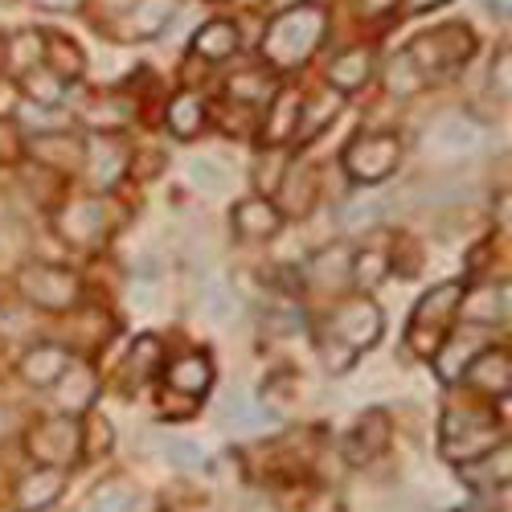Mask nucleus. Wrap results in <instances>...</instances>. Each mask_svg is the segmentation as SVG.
<instances>
[{"label": "nucleus", "mask_w": 512, "mask_h": 512, "mask_svg": "<svg viewBox=\"0 0 512 512\" xmlns=\"http://www.w3.org/2000/svg\"><path fill=\"white\" fill-rule=\"evenodd\" d=\"M320 37H324V13L312 5H295L271 21V29L263 37V54L271 66L291 70V66H304L312 58Z\"/></svg>", "instance_id": "f257e3e1"}, {"label": "nucleus", "mask_w": 512, "mask_h": 512, "mask_svg": "<svg viewBox=\"0 0 512 512\" xmlns=\"http://www.w3.org/2000/svg\"><path fill=\"white\" fill-rule=\"evenodd\" d=\"M459 283H443L435 291H426L418 308H414V320H410V349L431 357L439 349V340L447 332V320L459 312Z\"/></svg>", "instance_id": "f03ea898"}, {"label": "nucleus", "mask_w": 512, "mask_h": 512, "mask_svg": "<svg viewBox=\"0 0 512 512\" xmlns=\"http://www.w3.org/2000/svg\"><path fill=\"white\" fill-rule=\"evenodd\" d=\"M500 439L496 418L484 410H451L443 418V455L447 459H480Z\"/></svg>", "instance_id": "7ed1b4c3"}, {"label": "nucleus", "mask_w": 512, "mask_h": 512, "mask_svg": "<svg viewBox=\"0 0 512 512\" xmlns=\"http://www.w3.org/2000/svg\"><path fill=\"white\" fill-rule=\"evenodd\" d=\"M467 54H472V33L463 25H443L431 37H418L406 58L418 74H443V70L459 66Z\"/></svg>", "instance_id": "20e7f679"}, {"label": "nucleus", "mask_w": 512, "mask_h": 512, "mask_svg": "<svg viewBox=\"0 0 512 512\" xmlns=\"http://www.w3.org/2000/svg\"><path fill=\"white\" fill-rule=\"evenodd\" d=\"M17 283H21V291L29 295L33 304L54 308V312H62V308H70L78 300V279L66 267H54V263H29V267H21Z\"/></svg>", "instance_id": "39448f33"}, {"label": "nucleus", "mask_w": 512, "mask_h": 512, "mask_svg": "<svg viewBox=\"0 0 512 512\" xmlns=\"http://www.w3.org/2000/svg\"><path fill=\"white\" fill-rule=\"evenodd\" d=\"M328 332L340 340V345H345V353L369 349L373 340L381 336V312H377V304H369V300H345V304L332 312Z\"/></svg>", "instance_id": "423d86ee"}, {"label": "nucleus", "mask_w": 512, "mask_h": 512, "mask_svg": "<svg viewBox=\"0 0 512 512\" xmlns=\"http://www.w3.org/2000/svg\"><path fill=\"white\" fill-rule=\"evenodd\" d=\"M398 156H402L398 136H357L345 152V164L357 181H381L398 168Z\"/></svg>", "instance_id": "0eeeda50"}, {"label": "nucleus", "mask_w": 512, "mask_h": 512, "mask_svg": "<svg viewBox=\"0 0 512 512\" xmlns=\"http://www.w3.org/2000/svg\"><path fill=\"white\" fill-rule=\"evenodd\" d=\"M82 447L78 439V426L70 418H50V422H41L37 431L29 435V451L46 463V467H62L74 459V451Z\"/></svg>", "instance_id": "6e6552de"}, {"label": "nucleus", "mask_w": 512, "mask_h": 512, "mask_svg": "<svg viewBox=\"0 0 512 512\" xmlns=\"http://www.w3.org/2000/svg\"><path fill=\"white\" fill-rule=\"evenodd\" d=\"M488 349V328H476L467 324L463 332H455L443 349H435V369L443 381H459L467 373V365H472L480 353Z\"/></svg>", "instance_id": "1a4fd4ad"}, {"label": "nucleus", "mask_w": 512, "mask_h": 512, "mask_svg": "<svg viewBox=\"0 0 512 512\" xmlns=\"http://www.w3.org/2000/svg\"><path fill=\"white\" fill-rule=\"evenodd\" d=\"M426 148H435L439 156H463L480 148V127L463 115H443L435 123V132L426 136Z\"/></svg>", "instance_id": "9d476101"}, {"label": "nucleus", "mask_w": 512, "mask_h": 512, "mask_svg": "<svg viewBox=\"0 0 512 512\" xmlns=\"http://www.w3.org/2000/svg\"><path fill=\"white\" fill-rule=\"evenodd\" d=\"M62 234L74 246H95L107 234V209H103V201H74L62 213Z\"/></svg>", "instance_id": "9b49d317"}, {"label": "nucleus", "mask_w": 512, "mask_h": 512, "mask_svg": "<svg viewBox=\"0 0 512 512\" xmlns=\"http://www.w3.org/2000/svg\"><path fill=\"white\" fill-rule=\"evenodd\" d=\"M300 115H304V99L295 91H279L271 111H267V127H263L267 144H283L287 136L300 132Z\"/></svg>", "instance_id": "f8f14e48"}, {"label": "nucleus", "mask_w": 512, "mask_h": 512, "mask_svg": "<svg viewBox=\"0 0 512 512\" xmlns=\"http://www.w3.org/2000/svg\"><path fill=\"white\" fill-rule=\"evenodd\" d=\"M62 484H66L62 467H37L33 476H25V480H21L17 500H21V508H25V512H37V508H46V504H54V500L62 496Z\"/></svg>", "instance_id": "ddd939ff"}, {"label": "nucleus", "mask_w": 512, "mask_h": 512, "mask_svg": "<svg viewBox=\"0 0 512 512\" xmlns=\"http://www.w3.org/2000/svg\"><path fill=\"white\" fill-rule=\"evenodd\" d=\"M66 365H70V353H66V349L41 345V349H33V353L21 361V373H25L29 386H54V381L66 373Z\"/></svg>", "instance_id": "4468645a"}, {"label": "nucleus", "mask_w": 512, "mask_h": 512, "mask_svg": "<svg viewBox=\"0 0 512 512\" xmlns=\"http://www.w3.org/2000/svg\"><path fill=\"white\" fill-rule=\"evenodd\" d=\"M279 209L267 201V197H250V201H242L238 209H234V226L246 234V238H267V234H275L279 230Z\"/></svg>", "instance_id": "2eb2a0df"}, {"label": "nucleus", "mask_w": 512, "mask_h": 512, "mask_svg": "<svg viewBox=\"0 0 512 512\" xmlns=\"http://www.w3.org/2000/svg\"><path fill=\"white\" fill-rule=\"evenodd\" d=\"M386 443H390V422H386V414L369 410V414L361 418V426L353 431V439H349V459H353V463L373 459Z\"/></svg>", "instance_id": "dca6fc26"}, {"label": "nucleus", "mask_w": 512, "mask_h": 512, "mask_svg": "<svg viewBox=\"0 0 512 512\" xmlns=\"http://www.w3.org/2000/svg\"><path fill=\"white\" fill-rule=\"evenodd\" d=\"M472 381L488 394H508L512 386V365H508V353H496V349H484L472 365H467Z\"/></svg>", "instance_id": "f3484780"}, {"label": "nucleus", "mask_w": 512, "mask_h": 512, "mask_svg": "<svg viewBox=\"0 0 512 512\" xmlns=\"http://www.w3.org/2000/svg\"><path fill=\"white\" fill-rule=\"evenodd\" d=\"M373 74V54L369 50H349V54H340L332 66H328V82L336 91H357L365 87V78Z\"/></svg>", "instance_id": "a211bd4d"}, {"label": "nucleus", "mask_w": 512, "mask_h": 512, "mask_svg": "<svg viewBox=\"0 0 512 512\" xmlns=\"http://www.w3.org/2000/svg\"><path fill=\"white\" fill-rule=\"evenodd\" d=\"M54 386H58V402L66 410H82L95 398V373L87 365H66V373L54 381Z\"/></svg>", "instance_id": "6ab92c4d"}, {"label": "nucleus", "mask_w": 512, "mask_h": 512, "mask_svg": "<svg viewBox=\"0 0 512 512\" xmlns=\"http://www.w3.org/2000/svg\"><path fill=\"white\" fill-rule=\"evenodd\" d=\"M386 218H390V201L381 193H365L340 209V226L345 230H369V226H381Z\"/></svg>", "instance_id": "aec40b11"}, {"label": "nucleus", "mask_w": 512, "mask_h": 512, "mask_svg": "<svg viewBox=\"0 0 512 512\" xmlns=\"http://www.w3.org/2000/svg\"><path fill=\"white\" fill-rule=\"evenodd\" d=\"M193 50H197L201 58H209V62H222V58H230V54L238 50V29H234L230 21H213V25H205V29L193 37Z\"/></svg>", "instance_id": "412c9836"}, {"label": "nucleus", "mask_w": 512, "mask_h": 512, "mask_svg": "<svg viewBox=\"0 0 512 512\" xmlns=\"http://www.w3.org/2000/svg\"><path fill=\"white\" fill-rule=\"evenodd\" d=\"M168 381H173V390L177 394H201V390H209V381H213V369H209V361L205 357H181V361H173L168 365Z\"/></svg>", "instance_id": "4be33fe9"}, {"label": "nucleus", "mask_w": 512, "mask_h": 512, "mask_svg": "<svg viewBox=\"0 0 512 512\" xmlns=\"http://www.w3.org/2000/svg\"><path fill=\"white\" fill-rule=\"evenodd\" d=\"M173 17H177L173 0H140V5L132 9V17H127V29H132L136 37H156L160 29H168Z\"/></svg>", "instance_id": "5701e85b"}, {"label": "nucleus", "mask_w": 512, "mask_h": 512, "mask_svg": "<svg viewBox=\"0 0 512 512\" xmlns=\"http://www.w3.org/2000/svg\"><path fill=\"white\" fill-rule=\"evenodd\" d=\"M91 152H95V164H91V181H95L99 189L115 185L119 168H123V148H119L111 136H95V140H91Z\"/></svg>", "instance_id": "b1692460"}, {"label": "nucleus", "mask_w": 512, "mask_h": 512, "mask_svg": "<svg viewBox=\"0 0 512 512\" xmlns=\"http://www.w3.org/2000/svg\"><path fill=\"white\" fill-rule=\"evenodd\" d=\"M463 320L476 328H492L496 320H504V291L480 287L472 300H463Z\"/></svg>", "instance_id": "393cba45"}, {"label": "nucleus", "mask_w": 512, "mask_h": 512, "mask_svg": "<svg viewBox=\"0 0 512 512\" xmlns=\"http://www.w3.org/2000/svg\"><path fill=\"white\" fill-rule=\"evenodd\" d=\"M33 156L37 160H46V164H78L82 160V144L74 136H62V132H46V136H37L33 140Z\"/></svg>", "instance_id": "a878e982"}, {"label": "nucleus", "mask_w": 512, "mask_h": 512, "mask_svg": "<svg viewBox=\"0 0 512 512\" xmlns=\"http://www.w3.org/2000/svg\"><path fill=\"white\" fill-rule=\"evenodd\" d=\"M308 275H312V283L316 287H324V291H336L340 283H349V259H345V250H324L320 259H312V267H308Z\"/></svg>", "instance_id": "bb28decb"}, {"label": "nucleus", "mask_w": 512, "mask_h": 512, "mask_svg": "<svg viewBox=\"0 0 512 512\" xmlns=\"http://www.w3.org/2000/svg\"><path fill=\"white\" fill-rule=\"evenodd\" d=\"M201 123H205V103L197 95H177L173 103H168V127H173L177 136L201 132Z\"/></svg>", "instance_id": "cd10ccee"}, {"label": "nucleus", "mask_w": 512, "mask_h": 512, "mask_svg": "<svg viewBox=\"0 0 512 512\" xmlns=\"http://www.w3.org/2000/svg\"><path fill=\"white\" fill-rule=\"evenodd\" d=\"M271 95V78L267 70H242L230 78V99H242V103H259Z\"/></svg>", "instance_id": "c85d7f7f"}, {"label": "nucleus", "mask_w": 512, "mask_h": 512, "mask_svg": "<svg viewBox=\"0 0 512 512\" xmlns=\"http://www.w3.org/2000/svg\"><path fill=\"white\" fill-rule=\"evenodd\" d=\"M189 181L201 189V193H226V185H230V173L218 164V160H193L189 164Z\"/></svg>", "instance_id": "c756f323"}, {"label": "nucleus", "mask_w": 512, "mask_h": 512, "mask_svg": "<svg viewBox=\"0 0 512 512\" xmlns=\"http://www.w3.org/2000/svg\"><path fill=\"white\" fill-rule=\"evenodd\" d=\"M201 308H205V316H209L213 324L234 320V291H230L226 283H209V287L201 291Z\"/></svg>", "instance_id": "7c9ffc66"}, {"label": "nucleus", "mask_w": 512, "mask_h": 512, "mask_svg": "<svg viewBox=\"0 0 512 512\" xmlns=\"http://www.w3.org/2000/svg\"><path fill=\"white\" fill-rule=\"evenodd\" d=\"M87 512H136V496H132V488H123V484H107V488L95 492Z\"/></svg>", "instance_id": "2f4dec72"}, {"label": "nucleus", "mask_w": 512, "mask_h": 512, "mask_svg": "<svg viewBox=\"0 0 512 512\" xmlns=\"http://www.w3.org/2000/svg\"><path fill=\"white\" fill-rule=\"evenodd\" d=\"M390 271V259L386 254H361V259L349 263V279H357L361 287H377Z\"/></svg>", "instance_id": "473e14b6"}, {"label": "nucleus", "mask_w": 512, "mask_h": 512, "mask_svg": "<svg viewBox=\"0 0 512 512\" xmlns=\"http://www.w3.org/2000/svg\"><path fill=\"white\" fill-rule=\"evenodd\" d=\"M41 50H46V41H41L37 33H17V37L9 41V58H13L17 70H33L37 58H41Z\"/></svg>", "instance_id": "72a5a7b5"}, {"label": "nucleus", "mask_w": 512, "mask_h": 512, "mask_svg": "<svg viewBox=\"0 0 512 512\" xmlns=\"http://www.w3.org/2000/svg\"><path fill=\"white\" fill-rule=\"evenodd\" d=\"M340 103H345V99H340V95H320L316 103H308L304 99V115H300V127H308V132H320V127L328 123V115H336L340 111Z\"/></svg>", "instance_id": "f704fd0d"}, {"label": "nucleus", "mask_w": 512, "mask_h": 512, "mask_svg": "<svg viewBox=\"0 0 512 512\" xmlns=\"http://www.w3.org/2000/svg\"><path fill=\"white\" fill-rule=\"evenodd\" d=\"M29 91H33V99L41 107H54L62 99V82L54 74H46V70H29Z\"/></svg>", "instance_id": "c9c22d12"}, {"label": "nucleus", "mask_w": 512, "mask_h": 512, "mask_svg": "<svg viewBox=\"0 0 512 512\" xmlns=\"http://www.w3.org/2000/svg\"><path fill=\"white\" fill-rule=\"evenodd\" d=\"M46 46H50V54H54V66H58V74H70V78H74V74L82 70V54H78V46H70L66 37H50Z\"/></svg>", "instance_id": "e433bc0d"}, {"label": "nucleus", "mask_w": 512, "mask_h": 512, "mask_svg": "<svg viewBox=\"0 0 512 512\" xmlns=\"http://www.w3.org/2000/svg\"><path fill=\"white\" fill-rule=\"evenodd\" d=\"M164 455L173 459L177 467H201V463H205L201 447H197V443H189V439H164Z\"/></svg>", "instance_id": "4c0bfd02"}, {"label": "nucleus", "mask_w": 512, "mask_h": 512, "mask_svg": "<svg viewBox=\"0 0 512 512\" xmlns=\"http://www.w3.org/2000/svg\"><path fill=\"white\" fill-rule=\"evenodd\" d=\"M156 357H160V340L140 336V340H136V349H132V373H136V377L152 373V369H156Z\"/></svg>", "instance_id": "58836bf2"}, {"label": "nucleus", "mask_w": 512, "mask_h": 512, "mask_svg": "<svg viewBox=\"0 0 512 512\" xmlns=\"http://www.w3.org/2000/svg\"><path fill=\"white\" fill-rule=\"evenodd\" d=\"M21 119L33 127V132H58L62 127V119H58V111H50V107H41V103H29V107H21Z\"/></svg>", "instance_id": "ea45409f"}, {"label": "nucleus", "mask_w": 512, "mask_h": 512, "mask_svg": "<svg viewBox=\"0 0 512 512\" xmlns=\"http://www.w3.org/2000/svg\"><path fill=\"white\" fill-rule=\"evenodd\" d=\"M115 443V431L107 418H91V431H87V455H103Z\"/></svg>", "instance_id": "a19ab883"}, {"label": "nucleus", "mask_w": 512, "mask_h": 512, "mask_svg": "<svg viewBox=\"0 0 512 512\" xmlns=\"http://www.w3.org/2000/svg\"><path fill=\"white\" fill-rule=\"evenodd\" d=\"M418 78H422V74L410 66V58H394V70H390V87H394V91H414Z\"/></svg>", "instance_id": "79ce46f5"}, {"label": "nucleus", "mask_w": 512, "mask_h": 512, "mask_svg": "<svg viewBox=\"0 0 512 512\" xmlns=\"http://www.w3.org/2000/svg\"><path fill=\"white\" fill-rule=\"evenodd\" d=\"M21 156V140H17V132L9 123H0V164H9V160H17Z\"/></svg>", "instance_id": "37998d69"}, {"label": "nucleus", "mask_w": 512, "mask_h": 512, "mask_svg": "<svg viewBox=\"0 0 512 512\" xmlns=\"http://www.w3.org/2000/svg\"><path fill=\"white\" fill-rule=\"evenodd\" d=\"M398 0H361V13L365 17H377V13H386V9H394Z\"/></svg>", "instance_id": "c03bdc74"}, {"label": "nucleus", "mask_w": 512, "mask_h": 512, "mask_svg": "<svg viewBox=\"0 0 512 512\" xmlns=\"http://www.w3.org/2000/svg\"><path fill=\"white\" fill-rule=\"evenodd\" d=\"M41 9H50V13H70V9H78L82 0H37Z\"/></svg>", "instance_id": "a18cd8bd"}, {"label": "nucleus", "mask_w": 512, "mask_h": 512, "mask_svg": "<svg viewBox=\"0 0 512 512\" xmlns=\"http://www.w3.org/2000/svg\"><path fill=\"white\" fill-rule=\"evenodd\" d=\"M439 5H447V0H406L410 13H426V9H439Z\"/></svg>", "instance_id": "49530a36"}, {"label": "nucleus", "mask_w": 512, "mask_h": 512, "mask_svg": "<svg viewBox=\"0 0 512 512\" xmlns=\"http://www.w3.org/2000/svg\"><path fill=\"white\" fill-rule=\"evenodd\" d=\"M492 82H496V74H492ZM500 95H508V54L500 58Z\"/></svg>", "instance_id": "de8ad7c7"}, {"label": "nucleus", "mask_w": 512, "mask_h": 512, "mask_svg": "<svg viewBox=\"0 0 512 512\" xmlns=\"http://www.w3.org/2000/svg\"><path fill=\"white\" fill-rule=\"evenodd\" d=\"M17 99H13V87H0V111H9Z\"/></svg>", "instance_id": "09e8293b"}, {"label": "nucleus", "mask_w": 512, "mask_h": 512, "mask_svg": "<svg viewBox=\"0 0 512 512\" xmlns=\"http://www.w3.org/2000/svg\"><path fill=\"white\" fill-rule=\"evenodd\" d=\"M488 9H492V13H500V17H504V13H508V0H488Z\"/></svg>", "instance_id": "8fccbe9b"}, {"label": "nucleus", "mask_w": 512, "mask_h": 512, "mask_svg": "<svg viewBox=\"0 0 512 512\" xmlns=\"http://www.w3.org/2000/svg\"><path fill=\"white\" fill-rule=\"evenodd\" d=\"M5 431H9V414H5V410H0V435H5Z\"/></svg>", "instance_id": "3c124183"}]
</instances>
